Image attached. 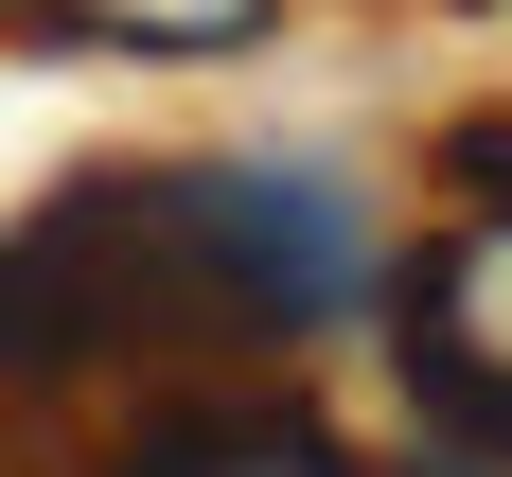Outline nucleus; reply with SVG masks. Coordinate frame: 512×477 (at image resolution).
<instances>
[{
	"mask_svg": "<svg viewBox=\"0 0 512 477\" xmlns=\"http://www.w3.org/2000/svg\"><path fill=\"white\" fill-rule=\"evenodd\" d=\"M177 371H265L248 301L177 177H71L0 230V389H177Z\"/></svg>",
	"mask_w": 512,
	"mask_h": 477,
	"instance_id": "obj_1",
	"label": "nucleus"
},
{
	"mask_svg": "<svg viewBox=\"0 0 512 477\" xmlns=\"http://www.w3.org/2000/svg\"><path fill=\"white\" fill-rule=\"evenodd\" d=\"M389 371H407L424 442H460V460L512 477V212L460 195L424 230V265L389 283Z\"/></svg>",
	"mask_w": 512,
	"mask_h": 477,
	"instance_id": "obj_2",
	"label": "nucleus"
},
{
	"mask_svg": "<svg viewBox=\"0 0 512 477\" xmlns=\"http://www.w3.org/2000/svg\"><path fill=\"white\" fill-rule=\"evenodd\" d=\"M195 230H212V265H230L265 354H301V336H336L371 301V212L318 159H195Z\"/></svg>",
	"mask_w": 512,
	"mask_h": 477,
	"instance_id": "obj_3",
	"label": "nucleus"
},
{
	"mask_svg": "<svg viewBox=\"0 0 512 477\" xmlns=\"http://www.w3.org/2000/svg\"><path fill=\"white\" fill-rule=\"evenodd\" d=\"M106 477H354V442L301 389H265V371H177V389L124 407V460Z\"/></svg>",
	"mask_w": 512,
	"mask_h": 477,
	"instance_id": "obj_4",
	"label": "nucleus"
},
{
	"mask_svg": "<svg viewBox=\"0 0 512 477\" xmlns=\"http://www.w3.org/2000/svg\"><path fill=\"white\" fill-rule=\"evenodd\" d=\"M0 18L53 53H106V71H212V53L283 36V0H0Z\"/></svg>",
	"mask_w": 512,
	"mask_h": 477,
	"instance_id": "obj_5",
	"label": "nucleus"
},
{
	"mask_svg": "<svg viewBox=\"0 0 512 477\" xmlns=\"http://www.w3.org/2000/svg\"><path fill=\"white\" fill-rule=\"evenodd\" d=\"M442 177H460V195H495V212H512V106H477L460 142H442Z\"/></svg>",
	"mask_w": 512,
	"mask_h": 477,
	"instance_id": "obj_6",
	"label": "nucleus"
},
{
	"mask_svg": "<svg viewBox=\"0 0 512 477\" xmlns=\"http://www.w3.org/2000/svg\"><path fill=\"white\" fill-rule=\"evenodd\" d=\"M460 477H495V460H460Z\"/></svg>",
	"mask_w": 512,
	"mask_h": 477,
	"instance_id": "obj_7",
	"label": "nucleus"
}]
</instances>
